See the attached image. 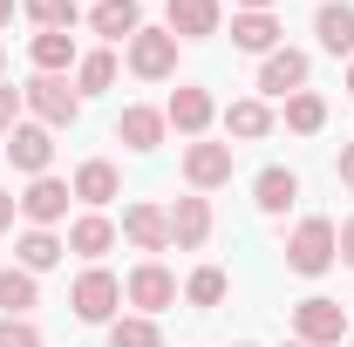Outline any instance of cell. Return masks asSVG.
<instances>
[{
    "instance_id": "6da1fadb",
    "label": "cell",
    "mask_w": 354,
    "mask_h": 347,
    "mask_svg": "<svg viewBox=\"0 0 354 347\" xmlns=\"http://www.w3.org/2000/svg\"><path fill=\"white\" fill-rule=\"evenodd\" d=\"M293 341H307V347H348V306L327 300V293L300 300V306H293Z\"/></svg>"
},
{
    "instance_id": "7a4b0ae2",
    "label": "cell",
    "mask_w": 354,
    "mask_h": 347,
    "mask_svg": "<svg viewBox=\"0 0 354 347\" xmlns=\"http://www.w3.org/2000/svg\"><path fill=\"white\" fill-rule=\"evenodd\" d=\"M334 259H341V245H334V218H300L293 238H286V265L313 279V272H327Z\"/></svg>"
},
{
    "instance_id": "3957f363",
    "label": "cell",
    "mask_w": 354,
    "mask_h": 347,
    "mask_svg": "<svg viewBox=\"0 0 354 347\" xmlns=\"http://www.w3.org/2000/svg\"><path fill=\"white\" fill-rule=\"evenodd\" d=\"M21 102L35 109V123H48V130H68V123L82 116V95L62 82V75H35V82L21 88Z\"/></svg>"
},
{
    "instance_id": "277c9868",
    "label": "cell",
    "mask_w": 354,
    "mask_h": 347,
    "mask_svg": "<svg viewBox=\"0 0 354 347\" xmlns=\"http://www.w3.org/2000/svg\"><path fill=\"white\" fill-rule=\"evenodd\" d=\"M68 306H75V320L102 327V320H116V306H123V279L102 272V265H88L82 279H75V293H68Z\"/></svg>"
},
{
    "instance_id": "5b68a950",
    "label": "cell",
    "mask_w": 354,
    "mask_h": 347,
    "mask_svg": "<svg viewBox=\"0 0 354 347\" xmlns=\"http://www.w3.org/2000/svg\"><path fill=\"white\" fill-rule=\"evenodd\" d=\"M0 157H7L14 171H28V177H48V164H55V130H48V123H14Z\"/></svg>"
},
{
    "instance_id": "8992f818",
    "label": "cell",
    "mask_w": 354,
    "mask_h": 347,
    "mask_svg": "<svg viewBox=\"0 0 354 347\" xmlns=\"http://www.w3.org/2000/svg\"><path fill=\"white\" fill-rule=\"evenodd\" d=\"M130 68L143 75V82H164L177 68V35L171 28H136L130 35Z\"/></svg>"
},
{
    "instance_id": "52a82bcc",
    "label": "cell",
    "mask_w": 354,
    "mask_h": 347,
    "mask_svg": "<svg viewBox=\"0 0 354 347\" xmlns=\"http://www.w3.org/2000/svg\"><path fill=\"white\" fill-rule=\"evenodd\" d=\"M205 238H212V198L191 191V198L171 205V245H177V252H198Z\"/></svg>"
},
{
    "instance_id": "ba28073f",
    "label": "cell",
    "mask_w": 354,
    "mask_h": 347,
    "mask_svg": "<svg viewBox=\"0 0 354 347\" xmlns=\"http://www.w3.org/2000/svg\"><path fill=\"white\" fill-rule=\"evenodd\" d=\"M307 68L313 62L300 48H272L259 62V95H300V88H307Z\"/></svg>"
},
{
    "instance_id": "9c48e42d",
    "label": "cell",
    "mask_w": 354,
    "mask_h": 347,
    "mask_svg": "<svg viewBox=\"0 0 354 347\" xmlns=\"http://www.w3.org/2000/svg\"><path fill=\"white\" fill-rule=\"evenodd\" d=\"M68 198H75V191H68L62 177H35V184L21 191V218L48 232V225H62V218H68Z\"/></svg>"
},
{
    "instance_id": "30bf717a",
    "label": "cell",
    "mask_w": 354,
    "mask_h": 347,
    "mask_svg": "<svg viewBox=\"0 0 354 347\" xmlns=\"http://www.w3.org/2000/svg\"><path fill=\"white\" fill-rule=\"evenodd\" d=\"M123 300H130V306H143V313H164V306L177 300V279H171V272H164L157 259H143L130 279H123Z\"/></svg>"
},
{
    "instance_id": "8fae6325",
    "label": "cell",
    "mask_w": 354,
    "mask_h": 347,
    "mask_svg": "<svg viewBox=\"0 0 354 347\" xmlns=\"http://www.w3.org/2000/svg\"><path fill=\"white\" fill-rule=\"evenodd\" d=\"M232 177V143H191L184 150V184L191 191H218Z\"/></svg>"
},
{
    "instance_id": "7c38bea8",
    "label": "cell",
    "mask_w": 354,
    "mask_h": 347,
    "mask_svg": "<svg viewBox=\"0 0 354 347\" xmlns=\"http://www.w3.org/2000/svg\"><path fill=\"white\" fill-rule=\"evenodd\" d=\"M164 130H171V123H164V109H143V102H130V109L116 116V143L136 150V157H150V150L164 143Z\"/></svg>"
},
{
    "instance_id": "4fadbf2b",
    "label": "cell",
    "mask_w": 354,
    "mask_h": 347,
    "mask_svg": "<svg viewBox=\"0 0 354 347\" xmlns=\"http://www.w3.org/2000/svg\"><path fill=\"white\" fill-rule=\"evenodd\" d=\"M164 21H171L177 41H212V35H218V21H225V7H218V0H171V14H164Z\"/></svg>"
},
{
    "instance_id": "5bb4252c",
    "label": "cell",
    "mask_w": 354,
    "mask_h": 347,
    "mask_svg": "<svg viewBox=\"0 0 354 347\" xmlns=\"http://www.w3.org/2000/svg\"><path fill=\"white\" fill-rule=\"evenodd\" d=\"M212 116H218V102H212L205 88H191V82L164 102V123H171V130H184V136H205V130H212Z\"/></svg>"
},
{
    "instance_id": "9a60e30c",
    "label": "cell",
    "mask_w": 354,
    "mask_h": 347,
    "mask_svg": "<svg viewBox=\"0 0 354 347\" xmlns=\"http://www.w3.org/2000/svg\"><path fill=\"white\" fill-rule=\"evenodd\" d=\"M123 238H130L136 252H164V245H171V212L130 205V212H123Z\"/></svg>"
},
{
    "instance_id": "2e32d148",
    "label": "cell",
    "mask_w": 354,
    "mask_h": 347,
    "mask_svg": "<svg viewBox=\"0 0 354 347\" xmlns=\"http://www.w3.org/2000/svg\"><path fill=\"white\" fill-rule=\"evenodd\" d=\"M68 191L82 198L88 212H102V205H109V198L123 191V177H116V164H102V157H88L82 171H75V184H68Z\"/></svg>"
},
{
    "instance_id": "e0dca14e",
    "label": "cell",
    "mask_w": 354,
    "mask_h": 347,
    "mask_svg": "<svg viewBox=\"0 0 354 347\" xmlns=\"http://www.w3.org/2000/svg\"><path fill=\"white\" fill-rule=\"evenodd\" d=\"M313 35H320V48H327V55H348V62H354V7L327 0V7L313 14Z\"/></svg>"
},
{
    "instance_id": "ac0fdd59",
    "label": "cell",
    "mask_w": 354,
    "mask_h": 347,
    "mask_svg": "<svg viewBox=\"0 0 354 347\" xmlns=\"http://www.w3.org/2000/svg\"><path fill=\"white\" fill-rule=\"evenodd\" d=\"M279 35H286V28H279L272 14H232V48H245V55H272V48H286Z\"/></svg>"
},
{
    "instance_id": "d6986e66",
    "label": "cell",
    "mask_w": 354,
    "mask_h": 347,
    "mask_svg": "<svg viewBox=\"0 0 354 347\" xmlns=\"http://www.w3.org/2000/svg\"><path fill=\"white\" fill-rule=\"evenodd\" d=\"M88 28L109 35V41H130L136 28H143V7H136V0H95V7H88Z\"/></svg>"
},
{
    "instance_id": "ffe728a7",
    "label": "cell",
    "mask_w": 354,
    "mask_h": 347,
    "mask_svg": "<svg viewBox=\"0 0 354 347\" xmlns=\"http://www.w3.org/2000/svg\"><path fill=\"white\" fill-rule=\"evenodd\" d=\"M109 245H116V225H109L102 212H82L75 225H68V252H75V259H102Z\"/></svg>"
},
{
    "instance_id": "44dd1931",
    "label": "cell",
    "mask_w": 354,
    "mask_h": 347,
    "mask_svg": "<svg viewBox=\"0 0 354 347\" xmlns=\"http://www.w3.org/2000/svg\"><path fill=\"white\" fill-rule=\"evenodd\" d=\"M293 198H300V177L293 171H279V164H272V171H259L252 177V205H259V212H286V205H293Z\"/></svg>"
},
{
    "instance_id": "7402d4cb",
    "label": "cell",
    "mask_w": 354,
    "mask_h": 347,
    "mask_svg": "<svg viewBox=\"0 0 354 347\" xmlns=\"http://www.w3.org/2000/svg\"><path fill=\"white\" fill-rule=\"evenodd\" d=\"M41 300V286H35V272L28 265H0V313H14V320H28V306Z\"/></svg>"
},
{
    "instance_id": "603a6c76",
    "label": "cell",
    "mask_w": 354,
    "mask_h": 347,
    "mask_svg": "<svg viewBox=\"0 0 354 347\" xmlns=\"http://www.w3.org/2000/svg\"><path fill=\"white\" fill-rule=\"evenodd\" d=\"M266 130H272V109H266L259 95H245V102H232V109H225V136H245V143H259Z\"/></svg>"
},
{
    "instance_id": "cb8c5ba5",
    "label": "cell",
    "mask_w": 354,
    "mask_h": 347,
    "mask_svg": "<svg viewBox=\"0 0 354 347\" xmlns=\"http://www.w3.org/2000/svg\"><path fill=\"white\" fill-rule=\"evenodd\" d=\"M62 252H68V245H62L55 232H41V225H35V232H21V245H14V259L28 265V272H48V265H62Z\"/></svg>"
},
{
    "instance_id": "d4e9b609",
    "label": "cell",
    "mask_w": 354,
    "mask_h": 347,
    "mask_svg": "<svg viewBox=\"0 0 354 347\" xmlns=\"http://www.w3.org/2000/svg\"><path fill=\"white\" fill-rule=\"evenodd\" d=\"M286 130H293V136H320V130H327V102H320L313 88L286 95Z\"/></svg>"
},
{
    "instance_id": "484cf974",
    "label": "cell",
    "mask_w": 354,
    "mask_h": 347,
    "mask_svg": "<svg viewBox=\"0 0 354 347\" xmlns=\"http://www.w3.org/2000/svg\"><path fill=\"white\" fill-rule=\"evenodd\" d=\"M109 82H116V55H109V48H95V55L75 62V95H102Z\"/></svg>"
},
{
    "instance_id": "4316f807",
    "label": "cell",
    "mask_w": 354,
    "mask_h": 347,
    "mask_svg": "<svg viewBox=\"0 0 354 347\" xmlns=\"http://www.w3.org/2000/svg\"><path fill=\"white\" fill-rule=\"evenodd\" d=\"M21 14H28L41 35H68V28H75V0H21Z\"/></svg>"
},
{
    "instance_id": "83f0119b",
    "label": "cell",
    "mask_w": 354,
    "mask_h": 347,
    "mask_svg": "<svg viewBox=\"0 0 354 347\" xmlns=\"http://www.w3.org/2000/svg\"><path fill=\"white\" fill-rule=\"evenodd\" d=\"M68 62H82L75 55V35H35V68L41 75H62Z\"/></svg>"
},
{
    "instance_id": "f1b7e54d",
    "label": "cell",
    "mask_w": 354,
    "mask_h": 347,
    "mask_svg": "<svg viewBox=\"0 0 354 347\" xmlns=\"http://www.w3.org/2000/svg\"><path fill=\"white\" fill-rule=\"evenodd\" d=\"M109 347H164V334L150 313H136V320H109Z\"/></svg>"
},
{
    "instance_id": "f546056e",
    "label": "cell",
    "mask_w": 354,
    "mask_h": 347,
    "mask_svg": "<svg viewBox=\"0 0 354 347\" xmlns=\"http://www.w3.org/2000/svg\"><path fill=\"white\" fill-rule=\"evenodd\" d=\"M184 300H191V306H218L225 300V272H218V265H198V272L184 279Z\"/></svg>"
},
{
    "instance_id": "4dcf8cb0",
    "label": "cell",
    "mask_w": 354,
    "mask_h": 347,
    "mask_svg": "<svg viewBox=\"0 0 354 347\" xmlns=\"http://www.w3.org/2000/svg\"><path fill=\"white\" fill-rule=\"evenodd\" d=\"M0 347H41V327H35V320H14V313H0Z\"/></svg>"
},
{
    "instance_id": "1f68e13d",
    "label": "cell",
    "mask_w": 354,
    "mask_h": 347,
    "mask_svg": "<svg viewBox=\"0 0 354 347\" xmlns=\"http://www.w3.org/2000/svg\"><path fill=\"white\" fill-rule=\"evenodd\" d=\"M21 123V88H0V130Z\"/></svg>"
},
{
    "instance_id": "d6a6232c",
    "label": "cell",
    "mask_w": 354,
    "mask_h": 347,
    "mask_svg": "<svg viewBox=\"0 0 354 347\" xmlns=\"http://www.w3.org/2000/svg\"><path fill=\"white\" fill-rule=\"evenodd\" d=\"M334 245H341V259L354 265V218H341V225H334Z\"/></svg>"
},
{
    "instance_id": "836d02e7",
    "label": "cell",
    "mask_w": 354,
    "mask_h": 347,
    "mask_svg": "<svg viewBox=\"0 0 354 347\" xmlns=\"http://www.w3.org/2000/svg\"><path fill=\"white\" fill-rule=\"evenodd\" d=\"M14 212H21V198H7V191H0V232L14 225Z\"/></svg>"
},
{
    "instance_id": "e575fe53",
    "label": "cell",
    "mask_w": 354,
    "mask_h": 347,
    "mask_svg": "<svg viewBox=\"0 0 354 347\" xmlns=\"http://www.w3.org/2000/svg\"><path fill=\"white\" fill-rule=\"evenodd\" d=\"M341 184H354V143H341Z\"/></svg>"
},
{
    "instance_id": "d590c367",
    "label": "cell",
    "mask_w": 354,
    "mask_h": 347,
    "mask_svg": "<svg viewBox=\"0 0 354 347\" xmlns=\"http://www.w3.org/2000/svg\"><path fill=\"white\" fill-rule=\"evenodd\" d=\"M239 7H245V14H272V0H239Z\"/></svg>"
},
{
    "instance_id": "8d00e7d4",
    "label": "cell",
    "mask_w": 354,
    "mask_h": 347,
    "mask_svg": "<svg viewBox=\"0 0 354 347\" xmlns=\"http://www.w3.org/2000/svg\"><path fill=\"white\" fill-rule=\"evenodd\" d=\"M7 21H14V0H0V28H7Z\"/></svg>"
},
{
    "instance_id": "74e56055",
    "label": "cell",
    "mask_w": 354,
    "mask_h": 347,
    "mask_svg": "<svg viewBox=\"0 0 354 347\" xmlns=\"http://www.w3.org/2000/svg\"><path fill=\"white\" fill-rule=\"evenodd\" d=\"M348 95H354V62H348Z\"/></svg>"
},
{
    "instance_id": "f35d334b",
    "label": "cell",
    "mask_w": 354,
    "mask_h": 347,
    "mask_svg": "<svg viewBox=\"0 0 354 347\" xmlns=\"http://www.w3.org/2000/svg\"><path fill=\"white\" fill-rule=\"evenodd\" d=\"M286 347H307V341H286Z\"/></svg>"
},
{
    "instance_id": "ab89813d",
    "label": "cell",
    "mask_w": 354,
    "mask_h": 347,
    "mask_svg": "<svg viewBox=\"0 0 354 347\" xmlns=\"http://www.w3.org/2000/svg\"><path fill=\"white\" fill-rule=\"evenodd\" d=\"M0 68H7V55H0Z\"/></svg>"
},
{
    "instance_id": "60d3db41",
    "label": "cell",
    "mask_w": 354,
    "mask_h": 347,
    "mask_svg": "<svg viewBox=\"0 0 354 347\" xmlns=\"http://www.w3.org/2000/svg\"><path fill=\"white\" fill-rule=\"evenodd\" d=\"M239 347H252V341H239Z\"/></svg>"
}]
</instances>
